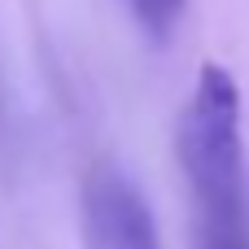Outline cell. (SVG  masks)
<instances>
[{"label": "cell", "instance_id": "6da1fadb", "mask_svg": "<svg viewBox=\"0 0 249 249\" xmlns=\"http://www.w3.org/2000/svg\"><path fill=\"white\" fill-rule=\"evenodd\" d=\"M175 153L193 197L197 249H249V162L241 88L219 61H206L197 70V83L175 127Z\"/></svg>", "mask_w": 249, "mask_h": 249}, {"label": "cell", "instance_id": "7a4b0ae2", "mask_svg": "<svg viewBox=\"0 0 249 249\" xmlns=\"http://www.w3.org/2000/svg\"><path fill=\"white\" fill-rule=\"evenodd\" d=\"M83 245L88 249H162L153 210L127 175L96 171L83 184Z\"/></svg>", "mask_w": 249, "mask_h": 249}, {"label": "cell", "instance_id": "3957f363", "mask_svg": "<svg viewBox=\"0 0 249 249\" xmlns=\"http://www.w3.org/2000/svg\"><path fill=\"white\" fill-rule=\"evenodd\" d=\"M131 9H136V18H140V26L149 35H166L175 26V18H179L184 0H131Z\"/></svg>", "mask_w": 249, "mask_h": 249}]
</instances>
